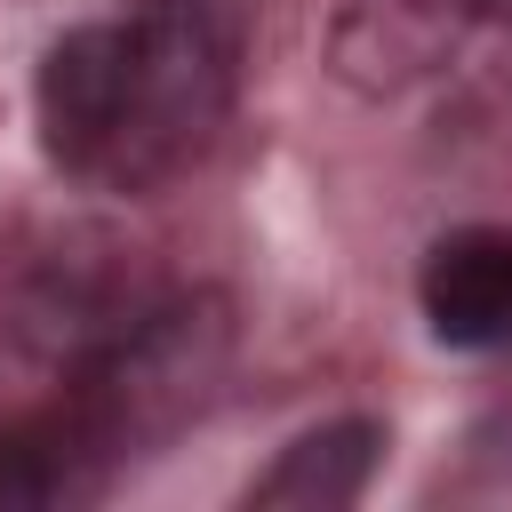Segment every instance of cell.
Returning <instances> with one entry per match:
<instances>
[{
    "label": "cell",
    "mask_w": 512,
    "mask_h": 512,
    "mask_svg": "<svg viewBox=\"0 0 512 512\" xmlns=\"http://www.w3.org/2000/svg\"><path fill=\"white\" fill-rule=\"evenodd\" d=\"M376 464H384V424L336 416V424L296 432L272 456V472L248 480V504H264V512H336V504H360Z\"/></svg>",
    "instance_id": "obj_3"
},
{
    "label": "cell",
    "mask_w": 512,
    "mask_h": 512,
    "mask_svg": "<svg viewBox=\"0 0 512 512\" xmlns=\"http://www.w3.org/2000/svg\"><path fill=\"white\" fill-rule=\"evenodd\" d=\"M416 304L456 352H512V224H464L432 240Z\"/></svg>",
    "instance_id": "obj_2"
},
{
    "label": "cell",
    "mask_w": 512,
    "mask_h": 512,
    "mask_svg": "<svg viewBox=\"0 0 512 512\" xmlns=\"http://www.w3.org/2000/svg\"><path fill=\"white\" fill-rule=\"evenodd\" d=\"M40 144L96 192H160L208 160L232 120V32L192 8L80 24L32 80Z\"/></svg>",
    "instance_id": "obj_1"
}]
</instances>
